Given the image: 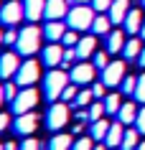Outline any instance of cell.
<instances>
[{
    "instance_id": "7dc6e473",
    "label": "cell",
    "mask_w": 145,
    "mask_h": 150,
    "mask_svg": "<svg viewBox=\"0 0 145 150\" xmlns=\"http://www.w3.org/2000/svg\"><path fill=\"white\" fill-rule=\"evenodd\" d=\"M5 150H18V145L16 142H5Z\"/></svg>"
},
{
    "instance_id": "30bf717a",
    "label": "cell",
    "mask_w": 145,
    "mask_h": 150,
    "mask_svg": "<svg viewBox=\"0 0 145 150\" xmlns=\"http://www.w3.org/2000/svg\"><path fill=\"white\" fill-rule=\"evenodd\" d=\"M13 132L18 137H31L38 127V115L36 112H25V115H16V122H13Z\"/></svg>"
},
{
    "instance_id": "2e32d148",
    "label": "cell",
    "mask_w": 145,
    "mask_h": 150,
    "mask_svg": "<svg viewBox=\"0 0 145 150\" xmlns=\"http://www.w3.org/2000/svg\"><path fill=\"white\" fill-rule=\"evenodd\" d=\"M23 10H25V21L38 23L46 16V0H23Z\"/></svg>"
},
{
    "instance_id": "60d3db41",
    "label": "cell",
    "mask_w": 145,
    "mask_h": 150,
    "mask_svg": "<svg viewBox=\"0 0 145 150\" xmlns=\"http://www.w3.org/2000/svg\"><path fill=\"white\" fill-rule=\"evenodd\" d=\"M18 150H41V142L33 140V137H25V140L18 145Z\"/></svg>"
},
{
    "instance_id": "f35d334b",
    "label": "cell",
    "mask_w": 145,
    "mask_h": 150,
    "mask_svg": "<svg viewBox=\"0 0 145 150\" xmlns=\"http://www.w3.org/2000/svg\"><path fill=\"white\" fill-rule=\"evenodd\" d=\"M76 92H79V89H76V84H69V87L64 89V94H61V102L71 104V102H74V97H76Z\"/></svg>"
},
{
    "instance_id": "44dd1931",
    "label": "cell",
    "mask_w": 145,
    "mask_h": 150,
    "mask_svg": "<svg viewBox=\"0 0 145 150\" xmlns=\"http://www.w3.org/2000/svg\"><path fill=\"white\" fill-rule=\"evenodd\" d=\"M125 43H127V41H125V33H122L120 28H117V31H110V33H107V51H110V54H117V51L122 54Z\"/></svg>"
},
{
    "instance_id": "603a6c76",
    "label": "cell",
    "mask_w": 145,
    "mask_h": 150,
    "mask_svg": "<svg viewBox=\"0 0 145 150\" xmlns=\"http://www.w3.org/2000/svg\"><path fill=\"white\" fill-rule=\"evenodd\" d=\"M110 127H112V122H107V120L102 117V120H97V122H89V132H92V137H94L97 142H105Z\"/></svg>"
},
{
    "instance_id": "8992f818",
    "label": "cell",
    "mask_w": 145,
    "mask_h": 150,
    "mask_svg": "<svg viewBox=\"0 0 145 150\" xmlns=\"http://www.w3.org/2000/svg\"><path fill=\"white\" fill-rule=\"evenodd\" d=\"M23 18H25L23 0H8V3H3V8H0V23L5 28H16Z\"/></svg>"
},
{
    "instance_id": "816d5d0a",
    "label": "cell",
    "mask_w": 145,
    "mask_h": 150,
    "mask_svg": "<svg viewBox=\"0 0 145 150\" xmlns=\"http://www.w3.org/2000/svg\"><path fill=\"white\" fill-rule=\"evenodd\" d=\"M3 38H5V33H3V31H0V46H3Z\"/></svg>"
},
{
    "instance_id": "4fadbf2b",
    "label": "cell",
    "mask_w": 145,
    "mask_h": 150,
    "mask_svg": "<svg viewBox=\"0 0 145 150\" xmlns=\"http://www.w3.org/2000/svg\"><path fill=\"white\" fill-rule=\"evenodd\" d=\"M76 59L79 61H87V59H92V56L97 54V36L94 33H89V36H81L79 43H76Z\"/></svg>"
},
{
    "instance_id": "f907efd6",
    "label": "cell",
    "mask_w": 145,
    "mask_h": 150,
    "mask_svg": "<svg viewBox=\"0 0 145 150\" xmlns=\"http://www.w3.org/2000/svg\"><path fill=\"white\" fill-rule=\"evenodd\" d=\"M135 150H145V142H140V145H137V148Z\"/></svg>"
},
{
    "instance_id": "cb8c5ba5",
    "label": "cell",
    "mask_w": 145,
    "mask_h": 150,
    "mask_svg": "<svg viewBox=\"0 0 145 150\" xmlns=\"http://www.w3.org/2000/svg\"><path fill=\"white\" fill-rule=\"evenodd\" d=\"M92 102H94V92H92V87H89V89H79L76 97H74V102L69 104V107H71V110H87Z\"/></svg>"
},
{
    "instance_id": "e0dca14e",
    "label": "cell",
    "mask_w": 145,
    "mask_h": 150,
    "mask_svg": "<svg viewBox=\"0 0 145 150\" xmlns=\"http://www.w3.org/2000/svg\"><path fill=\"white\" fill-rule=\"evenodd\" d=\"M130 8H132V5H130V0H112V5H110V10H107V16H110L112 25L125 23V18H127Z\"/></svg>"
},
{
    "instance_id": "db71d44e",
    "label": "cell",
    "mask_w": 145,
    "mask_h": 150,
    "mask_svg": "<svg viewBox=\"0 0 145 150\" xmlns=\"http://www.w3.org/2000/svg\"><path fill=\"white\" fill-rule=\"evenodd\" d=\"M0 8H3V3H0Z\"/></svg>"
},
{
    "instance_id": "74e56055",
    "label": "cell",
    "mask_w": 145,
    "mask_h": 150,
    "mask_svg": "<svg viewBox=\"0 0 145 150\" xmlns=\"http://www.w3.org/2000/svg\"><path fill=\"white\" fill-rule=\"evenodd\" d=\"M92 92H94V99H105L107 97V84L99 79L97 84H92Z\"/></svg>"
},
{
    "instance_id": "bcb514c9",
    "label": "cell",
    "mask_w": 145,
    "mask_h": 150,
    "mask_svg": "<svg viewBox=\"0 0 145 150\" xmlns=\"http://www.w3.org/2000/svg\"><path fill=\"white\" fill-rule=\"evenodd\" d=\"M94 150H107V142H97V145H94Z\"/></svg>"
},
{
    "instance_id": "7a4b0ae2",
    "label": "cell",
    "mask_w": 145,
    "mask_h": 150,
    "mask_svg": "<svg viewBox=\"0 0 145 150\" xmlns=\"http://www.w3.org/2000/svg\"><path fill=\"white\" fill-rule=\"evenodd\" d=\"M41 41H43V31L38 25H23L18 31V43H16V51L21 56H33L36 51H41Z\"/></svg>"
},
{
    "instance_id": "5bb4252c",
    "label": "cell",
    "mask_w": 145,
    "mask_h": 150,
    "mask_svg": "<svg viewBox=\"0 0 145 150\" xmlns=\"http://www.w3.org/2000/svg\"><path fill=\"white\" fill-rule=\"evenodd\" d=\"M69 0H46V21H61L69 16Z\"/></svg>"
},
{
    "instance_id": "1f68e13d",
    "label": "cell",
    "mask_w": 145,
    "mask_h": 150,
    "mask_svg": "<svg viewBox=\"0 0 145 150\" xmlns=\"http://www.w3.org/2000/svg\"><path fill=\"white\" fill-rule=\"evenodd\" d=\"M132 99H135V102H140V104H145V71L137 76V87H135Z\"/></svg>"
},
{
    "instance_id": "c3c4849f",
    "label": "cell",
    "mask_w": 145,
    "mask_h": 150,
    "mask_svg": "<svg viewBox=\"0 0 145 150\" xmlns=\"http://www.w3.org/2000/svg\"><path fill=\"white\" fill-rule=\"evenodd\" d=\"M76 5H92V0H74Z\"/></svg>"
},
{
    "instance_id": "f1b7e54d",
    "label": "cell",
    "mask_w": 145,
    "mask_h": 150,
    "mask_svg": "<svg viewBox=\"0 0 145 150\" xmlns=\"http://www.w3.org/2000/svg\"><path fill=\"white\" fill-rule=\"evenodd\" d=\"M137 130L132 127V130H125V137H122V145H120V150H135L140 142H137Z\"/></svg>"
},
{
    "instance_id": "f5cc1de1",
    "label": "cell",
    "mask_w": 145,
    "mask_h": 150,
    "mask_svg": "<svg viewBox=\"0 0 145 150\" xmlns=\"http://www.w3.org/2000/svg\"><path fill=\"white\" fill-rule=\"evenodd\" d=\"M0 150H5V142H0Z\"/></svg>"
},
{
    "instance_id": "4dcf8cb0",
    "label": "cell",
    "mask_w": 145,
    "mask_h": 150,
    "mask_svg": "<svg viewBox=\"0 0 145 150\" xmlns=\"http://www.w3.org/2000/svg\"><path fill=\"white\" fill-rule=\"evenodd\" d=\"M135 87H137V76H125L122 84H120V92H122V94H127V97H132V94H135Z\"/></svg>"
},
{
    "instance_id": "4316f807",
    "label": "cell",
    "mask_w": 145,
    "mask_h": 150,
    "mask_svg": "<svg viewBox=\"0 0 145 150\" xmlns=\"http://www.w3.org/2000/svg\"><path fill=\"white\" fill-rule=\"evenodd\" d=\"M102 102H105L107 115H117V112H120V107H122V92H110Z\"/></svg>"
},
{
    "instance_id": "8fae6325",
    "label": "cell",
    "mask_w": 145,
    "mask_h": 150,
    "mask_svg": "<svg viewBox=\"0 0 145 150\" xmlns=\"http://www.w3.org/2000/svg\"><path fill=\"white\" fill-rule=\"evenodd\" d=\"M21 54L18 51H5V54L0 56V79L3 81H8L16 76V71L21 69Z\"/></svg>"
},
{
    "instance_id": "52a82bcc",
    "label": "cell",
    "mask_w": 145,
    "mask_h": 150,
    "mask_svg": "<svg viewBox=\"0 0 145 150\" xmlns=\"http://www.w3.org/2000/svg\"><path fill=\"white\" fill-rule=\"evenodd\" d=\"M127 76V61H110L107 69L102 71V81L107 84V89H117L122 84V79Z\"/></svg>"
},
{
    "instance_id": "d6986e66",
    "label": "cell",
    "mask_w": 145,
    "mask_h": 150,
    "mask_svg": "<svg viewBox=\"0 0 145 150\" xmlns=\"http://www.w3.org/2000/svg\"><path fill=\"white\" fill-rule=\"evenodd\" d=\"M115 117L120 120L122 125H135V117H137V102H135V99H130V102H122L120 112H117Z\"/></svg>"
},
{
    "instance_id": "d590c367",
    "label": "cell",
    "mask_w": 145,
    "mask_h": 150,
    "mask_svg": "<svg viewBox=\"0 0 145 150\" xmlns=\"http://www.w3.org/2000/svg\"><path fill=\"white\" fill-rule=\"evenodd\" d=\"M71 150H94V137H79V140L71 145Z\"/></svg>"
},
{
    "instance_id": "b9f144b4",
    "label": "cell",
    "mask_w": 145,
    "mask_h": 150,
    "mask_svg": "<svg viewBox=\"0 0 145 150\" xmlns=\"http://www.w3.org/2000/svg\"><path fill=\"white\" fill-rule=\"evenodd\" d=\"M110 5H112V0H92V8H94L97 13H107Z\"/></svg>"
},
{
    "instance_id": "83f0119b",
    "label": "cell",
    "mask_w": 145,
    "mask_h": 150,
    "mask_svg": "<svg viewBox=\"0 0 145 150\" xmlns=\"http://www.w3.org/2000/svg\"><path fill=\"white\" fill-rule=\"evenodd\" d=\"M87 110H89V122H97V120H102V117L107 115V110H105V102H102V99H94V102L89 104Z\"/></svg>"
},
{
    "instance_id": "484cf974",
    "label": "cell",
    "mask_w": 145,
    "mask_h": 150,
    "mask_svg": "<svg viewBox=\"0 0 145 150\" xmlns=\"http://www.w3.org/2000/svg\"><path fill=\"white\" fill-rule=\"evenodd\" d=\"M140 51H143V43H140L137 36H135V38H130L127 43H125V48H122V59H125V61H135L137 56H140Z\"/></svg>"
},
{
    "instance_id": "8d00e7d4",
    "label": "cell",
    "mask_w": 145,
    "mask_h": 150,
    "mask_svg": "<svg viewBox=\"0 0 145 150\" xmlns=\"http://www.w3.org/2000/svg\"><path fill=\"white\" fill-rule=\"evenodd\" d=\"M140 135H145V104L137 110V117H135V125H132Z\"/></svg>"
},
{
    "instance_id": "f6af8a7d",
    "label": "cell",
    "mask_w": 145,
    "mask_h": 150,
    "mask_svg": "<svg viewBox=\"0 0 145 150\" xmlns=\"http://www.w3.org/2000/svg\"><path fill=\"white\" fill-rule=\"evenodd\" d=\"M5 104V89H3V84H0V107Z\"/></svg>"
},
{
    "instance_id": "9c48e42d",
    "label": "cell",
    "mask_w": 145,
    "mask_h": 150,
    "mask_svg": "<svg viewBox=\"0 0 145 150\" xmlns=\"http://www.w3.org/2000/svg\"><path fill=\"white\" fill-rule=\"evenodd\" d=\"M94 74H97V66H94V64L79 61V64H74V66H71L69 79H71V84H76V87H87V84L94 81Z\"/></svg>"
},
{
    "instance_id": "e575fe53",
    "label": "cell",
    "mask_w": 145,
    "mask_h": 150,
    "mask_svg": "<svg viewBox=\"0 0 145 150\" xmlns=\"http://www.w3.org/2000/svg\"><path fill=\"white\" fill-rule=\"evenodd\" d=\"M3 89H5V102H13V99L18 97V92H21V87H18L16 81H5Z\"/></svg>"
},
{
    "instance_id": "ab89813d",
    "label": "cell",
    "mask_w": 145,
    "mask_h": 150,
    "mask_svg": "<svg viewBox=\"0 0 145 150\" xmlns=\"http://www.w3.org/2000/svg\"><path fill=\"white\" fill-rule=\"evenodd\" d=\"M16 43H18V31L16 28H8L5 38H3V46H16Z\"/></svg>"
},
{
    "instance_id": "d6a6232c",
    "label": "cell",
    "mask_w": 145,
    "mask_h": 150,
    "mask_svg": "<svg viewBox=\"0 0 145 150\" xmlns=\"http://www.w3.org/2000/svg\"><path fill=\"white\" fill-rule=\"evenodd\" d=\"M76 61H79V59H76V48H66L64 46V61H61V69H71Z\"/></svg>"
},
{
    "instance_id": "f546056e",
    "label": "cell",
    "mask_w": 145,
    "mask_h": 150,
    "mask_svg": "<svg viewBox=\"0 0 145 150\" xmlns=\"http://www.w3.org/2000/svg\"><path fill=\"white\" fill-rule=\"evenodd\" d=\"M92 64H94L99 71H105L107 64H110V51H107V48H105V51H97V54L92 56Z\"/></svg>"
},
{
    "instance_id": "9a60e30c",
    "label": "cell",
    "mask_w": 145,
    "mask_h": 150,
    "mask_svg": "<svg viewBox=\"0 0 145 150\" xmlns=\"http://www.w3.org/2000/svg\"><path fill=\"white\" fill-rule=\"evenodd\" d=\"M66 31H69L66 23H61V21H48V23L43 25V38H46L48 43H61V38H64Z\"/></svg>"
},
{
    "instance_id": "d4e9b609",
    "label": "cell",
    "mask_w": 145,
    "mask_h": 150,
    "mask_svg": "<svg viewBox=\"0 0 145 150\" xmlns=\"http://www.w3.org/2000/svg\"><path fill=\"white\" fill-rule=\"evenodd\" d=\"M71 145L74 140L66 132H54V137L48 140V150H71Z\"/></svg>"
},
{
    "instance_id": "836d02e7",
    "label": "cell",
    "mask_w": 145,
    "mask_h": 150,
    "mask_svg": "<svg viewBox=\"0 0 145 150\" xmlns=\"http://www.w3.org/2000/svg\"><path fill=\"white\" fill-rule=\"evenodd\" d=\"M76 43H79V31L69 28V31L64 33V38H61V46H66V48H74Z\"/></svg>"
},
{
    "instance_id": "ba28073f",
    "label": "cell",
    "mask_w": 145,
    "mask_h": 150,
    "mask_svg": "<svg viewBox=\"0 0 145 150\" xmlns=\"http://www.w3.org/2000/svg\"><path fill=\"white\" fill-rule=\"evenodd\" d=\"M41 79V64H36L33 59H25L21 64V69L16 71V84L18 87H33Z\"/></svg>"
},
{
    "instance_id": "681fc988",
    "label": "cell",
    "mask_w": 145,
    "mask_h": 150,
    "mask_svg": "<svg viewBox=\"0 0 145 150\" xmlns=\"http://www.w3.org/2000/svg\"><path fill=\"white\" fill-rule=\"evenodd\" d=\"M140 38L145 41V23H143V28H140Z\"/></svg>"
},
{
    "instance_id": "5b68a950",
    "label": "cell",
    "mask_w": 145,
    "mask_h": 150,
    "mask_svg": "<svg viewBox=\"0 0 145 150\" xmlns=\"http://www.w3.org/2000/svg\"><path fill=\"white\" fill-rule=\"evenodd\" d=\"M38 99H41V94H38L33 87H21L18 97L10 102L13 115H25V112H33V110H36V104H38Z\"/></svg>"
},
{
    "instance_id": "11a10c76",
    "label": "cell",
    "mask_w": 145,
    "mask_h": 150,
    "mask_svg": "<svg viewBox=\"0 0 145 150\" xmlns=\"http://www.w3.org/2000/svg\"><path fill=\"white\" fill-rule=\"evenodd\" d=\"M143 5H145V0H143Z\"/></svg>"
},
{
    "instance_id": "3957f363",
    "label": "cell",
    "mask_w": 145,
    "mask_h": 150,
    "mask_svg": "<svg viewBox=\"0 0 145 150\" xmlns=\"http://www.w3.org/2000/svg\"><path fill=\"white\" fill-rule=\"evenodd\" d=\"M92 23H94V8L92 5H74L66 16V25L79 33L92 31Z\"/></svg>"
},
{
    "instance_id": "277c9868",
    "label": "cell",
    "mask_w": 145,
    "mask_h": 150,
    "mask_svg": "<svg viewBox=\"0 0 145 150\" xmlns=\"http://www.w3.org/2000/svg\"><path fill=\"white\" fill-rule=\"evenodd\" d=\"M69 125V104L66 102H51V107L46 110V127L51 132H61Z\"/></svg>"
},
{
    "instance_id": "ffe728a7",
    "label": "cell",
    "mask_w": 145,
    "mask_h": 150,
    "mask_svg": "<svg viewBox=\"0 0 145 150\" xmlns=\"http://www.w3.org/2000/svg\"><path fill=\"white\" fill-rule=\"evenodd\" d=\"M122 137H125V125H122L120 120H115L112 127H110V132H107V137H105L107 148H120V145H122Z\"/></svg>"
},
{
    "instance_id": "ac0fdd59",
    "label": "cell",
    "mask_w": 145,
    "mask_h": 150,
    "mask_svg": "<svg viewBox=\"0 0 145 150\" xmlns=\"http://www.w3.org/2000/svg\"><path fill=\"white\" fill-rule=\"evenodd\" d=\"M143 23H145L143 13H140L137 8H130V13H127V18H125L122 28H125V33H130V36H137L140 28H143Z\"/></svg>"
},
{
    "instance_id": "7c38bea8",
    "label": "cell",
    "mask_w": 145,
    "mask_h": 150,
    "mask_svg": "<svg viewBox=\"0 0 145 150\" xmlns=\"http://www.w3.org/2000/svg\"><path fill=\"white\" fill-rule=\"evenodd\" d=\"M64 61V46L61 43H46L41 48V64L48 69H59Z\"/></svg>"
},
{
    "instance_id": "ee69618b",
    "label": "cell",
    "mask_w": 145,
    "mask_h": 150,
    "mask_svg": "<svg viewBox=\"0 0 145 150\" xmlns=\"http://www.w3.org/2000/svg\"><path fill=\"white\" fill-rule=\"evenodd\" d=\"M137 64L145 69V46H143V51H140V56H137Z\"/></svg>"
},
{
    "instance_id": "6da1fadb",
    "label": "cell",
    "mask_w": 145,
    "mask_h": 150,
    "mask_svg": "<svg viewBox=\"0 0 145 150\" xmlns=\"http://www.w3.org/2000/svg\"><path fill=\"white\" fill-rule=\"evenodd\" d=\"M69 84H71V79H69V71L66 69H61V66L59 69H51L43 76V97H46L48 102H59Z\"/></svg>"
},
{
    "instance_id": "7402d4cb",
    "label": "cell",
    "mask_w": 145,
    "mask_h": 150,
    "mask_svg": "<svg viewBox=\"0 0 145 150\" xmlns=\"http://www.w3.org/2000/svg\"><path fill=\"white\" fill-rule=\"evenodd\" d=\"M112 31V21L107 13H97L94 16V23H92V33L94 36H107V33Z\"/></svg>"
},
{
    "instance_id": "7bdbcfd3",
    "label": "cell",
    "mask_w": 145,
    "mask_h": 150,
    "mask_svg": "<svg viewBox=\"0 0 145 150\" xmlns=\"http://www.w3.org/2000/svg\"><path fill=\"white\" fill-rule=\"evenodd\" d=\"M8 127H10V115L0 112V132H3V130H8Z\"/></svg>"
}]
</instances>
